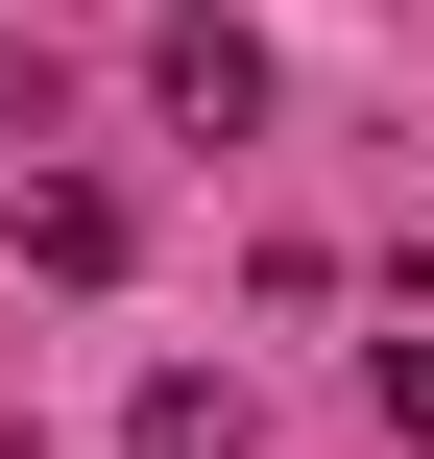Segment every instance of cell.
<instances>
[{"instance_id": "2", "label": "cell", "mask_w": 434, "mask_h": 459, "mask_svg": "<svg viewBox=\"0 0 434 459\" xmlns=\"http://www.w3.org/2000/svg\"><path fill=\"white\" fill-rule=\"evenodd\" d=\"M24 266H48V290H97V266H121V194H97V169H48V194H24Z\"/></svg>"}, {"instance_id": "3", "label": "cell", "mask_w": 434, "mask_h": 459, "mask_svg": "<svg viewBox=\"0 0 434 459\" xmlns=\"http://www.w3.org/2000/svg\"><path fill=\"white\" fill-rule=\"evenodd\" d=\"M121 436H145V459H242V387H217V363H169V387H145Z\"/></svg>"}, {"instance_id": "4", "label": "cell", "mask_w": 434, "mask_h": 459, "mask_svg": "<svg viewBox=\"0 0 434 459\" xmlns=\"http://www.w3.org/2000/svg\"><path fill=\"white\" fill-rule=\"evenodd\" d=\"M362 411H387V436H434V339H362Z\"/></svg>"}, {"instance_id": "1", "label": "cell", "mask_w": 434, "mask_h": 459, "mask_svg": "<svg viewBox=\"0 0 434 459\" xmlns=\"http://www.w3.org/2000/svg\"><path fill=\"white\" fill-rule=\"evenodd\" d=\"M145 97H169V121H266V48H242V24H217V0H193V24H169V48H145Z\"/></svg>"}]
</instances>
